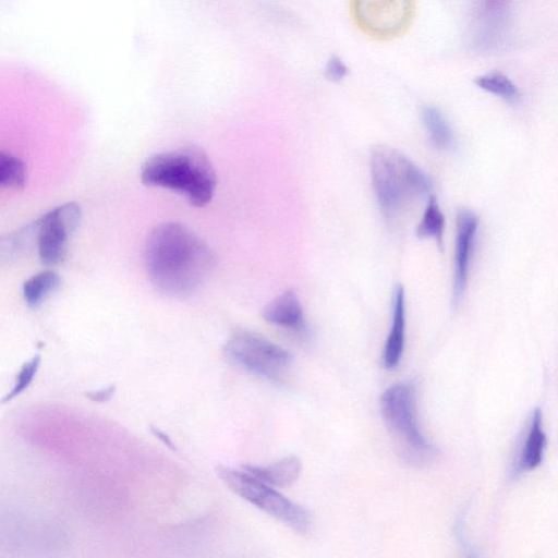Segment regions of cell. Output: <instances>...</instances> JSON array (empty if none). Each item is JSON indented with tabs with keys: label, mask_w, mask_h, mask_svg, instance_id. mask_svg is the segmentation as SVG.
Instances as JSON below:
<instances>
[{
	"label": "cell",
	"mask_w": 558,
	"mask_h": 558,
	"mask_svg": "<svg viewBox=\"0 0 558 558\" xmlns=\"http://www.w3.org/2000/svg\"><path fill=\"white\" fill-rule=\"evenodd\" d=\"M147 275L169 296H186L209 277L215 256L210 246L180 222H163L147 235L144 248Z\"/></svg>",
	"instance_id": "1"
},
{
	"label": "cell",
	"mask_w": 558,
	"mask_h": 558,
	"mask_svg": "<svg viewBox=\"0 0 558 558\" xmlns=\"http://www.w3.org/2000/svg\"><path fill=\"white\" fill-rule=\"evenodd\" d=\"M141 180L148 186L178 192L195 207L207 205L216 187V174L208 156L192 145L147 158L141 169Z\"/></svg>",
	"instance_id": "2"
},
{
	"label": "cell",
	"mask_w": 558,
	"mask_h": 558,
	"mask_svg": "<svg viewBox=\"0 0 558 558\" xmlns=\"http://www.w3.org/2000/svg\"><path fill=\"white\" fill-rule=\"evenodd\" d=\"M371 177L378 205L387 217L409 202L429 195L432 178L398 149L375 146L371 153Z\"/></svg>",
	"instance_id": "3"
},
{
	"label": "cell",
	"mask_w": 558,
	"mask_h": 558,
	"mask_svg": "<svg viewBox=\"0 0 558 558\" xmlns=\"http://www.w3.org/2000/svg\"><path fill=\"white\" fill-rule=\"evenodd\" d=\"M380 411L403 460L424 466L433 462L438 449L421 432L416 418V390L411 381L388 387L380 397Z\"/></svg>",
	"instance_id": "4"
},
{
	"label": "cell",
	"mask_w": 558,
	"mask_h": 558,
	"mask_svg": "<svg viewBox=\"0 0 558 558\" xmlns=\"http://www.w3.org/2000/svg\"><path fill=\"white\" fill-rule=\"evenodd\" d=\"M217 472L230 489L255 507L277 518L300 534L310 531V512L281 495L275 487L255 478L243 469L220 466Z\"/></svg>",
	"instance_id": "5"
},
{
	"label": "cell",
	"mask_w": 558,
	"mask_h": 558,
	"mask_svg": "<svg viewBox=\"0 0 558 558\" xmlns=\"http://www.w3.org/2000/svg\"><path fill=\"white\" fill-rule=\"evenodd\" d=\"M223 352L234 364L271 381H282L293 356L279 344L247 330H238L227 340Z\"/></svg>",
	"instance_id": "6"
},
{
	"label": "cell",
	"mask_w": 558,
	"mask_h": 558,
	"mask_svg": "<svg viewBox=\"0 0 558 558\" xmlns=\"http://www.w3.org/2000/svg\"><path fill=\"white\" fill-rule=\"evenodd\" d=\"M413 0H353L354 17L367 34L389 38L408 27Z\"/></svg>",
	"instance_id": "7"
},
{
	"label": "cell",
	"mask_w": 558,
	"mask_h": 558,
	"mask_svg": "<svg viewBox=\"0 0 558 558\" xmlns=\"http://www.w3.org/2000/svg\"><path fill=\"white\" fill-rule=\"evenodd\" d=\"M80 220L81 208L72 202L56 207L37 219V245L43 264L53 266L63 259L68 236L76 229Z\"/></svg>",
	"instance_id": "8"
},
{
	"label": "cell",
	"mask_w": 558,
	"mask_h": 558,
	"mask_svg": "<svg viewBox=\"0 0 558 558\" xmlns=\"http://www.w3.org/2000/svg\"><path fill=\"white\" fill-rule=\"evenodd\" d=\"M478 228L477 216L469 208L457 213V234L453 264V302L462 298L468 282L470 260Z\"/></svg>",
	"instance_id": "9"
},
{
	"label": "cell",
	"mask_w": 558,
	"mask_h": 558,
	"mask_svg": "<svg viewBox=\"0 0 558 558\" xmlns=\"http://www.w3.org/2000/svg\"><path fill=\"white\" fill-rule=\"evenodd\" d=\"M262 315L271 325L292 332H306L303 307L293 290H286L274 298L265 305Z\"/></svg>",
	"instance_id": "10"
},
{
	"label": "cell",
	"mask_w": 558,
	"mask_h": 558,
	"mask_svg": "<svg viewBox=\"0 0 558 558\" xmlns=\"http://www.w3.org/2000/svg\"><path fill=\"white\" fill-rule=\"evenodd\" d=\"M405 341V295L401 284H397L392 295V318L384 347L381 364L386 369H395L403 354Z\"/></svg>",
	"instance_id": "11"
},
{
	"label": "cell",
	"mask_w": 558,
	"mask_h": 558,
	"mask_svg": "<svg viewBox=\"0 0 558 558\" xmlns=\"http://www.w3.org/2000/svg\"><path fill=\"white\" fill-rule=\"evenodd\" d=\"M242 469L272 487H288L300 476L302 463L295 456L282 458L267 465H242Z\"/></svg>",
	"instance_id": "12"
},
{
	"label": "cell",
	"mask_w": 558,
	"mask_h": 558,
	"mask_svg": "<svg viewBox=\"0 0 558 558\" xmlns=\"http://www.w3.org/2000/svg\"><path fill=\"white\" fill-rule=\"evenodd\" d=\"M546 444L547 438L542 426V411L539 408H535L524 447L515 465V472L522 473L536 469L543 461Z\"/></svg>",
	"instance_id": "13"
},
{
	"label": "cell",
	"mask_w": 558,
	"mask_h": 558,
	"mask_svg": "<svg viewBox=\"0 0 558 558\" xmlns=\"http://www.w3.org/2000/svg\"><path fill=\"white\" fill-rule=\"evenodd\" d=\"M38 221L35 220L11 233L0 235V267L19 258L37 243Z\"/></svg>",
	"instance_id": "14"
},
{
	"label": "cell",
	"mask_w": 558,
	"mask_h": 558,
	"mask_svg": "<svg viewBox=\"0 0 558 558\" xmlns=\"http://www.w3.org/2000/svg\"><path fill=\"white\" fill-rule=\"evenodd\" d=\"M422 121L430 143L440 150L452 147L454 138L452 130L442 114L435 106L426 105L422 109Z\"/></svg>",
	"instance_id": "15"
},
{
	"label": "cell",
	"mask_w": 558,
	"mask_h": 558,
	"mask_svg": "<svg viewBox=\"0 0 558 558\" xmlns=\"http://www.w3.org/2000/svg\"><path fill=\"white\" fill-rule=\"evenodd\" d=\"M61 283L59 275L53 270L36 274L23 284V296L29 306L39 305Z\"/></svg>",
	"instance_id": "16"
},
{
	"label": "cell",
	"mask_w": 558,
	"mask_h": 558,
	"mask_svg": "<svg viewBox=\"0 0 558 558\" xmlns=\"http://www.w3.org/2000/svg\"><path fill=\"white\" fill-rule=\"evenodd\" d=\"M445 230V216L434 195H428L427 204L422 219L416 227L415 234L421 239H435L442 247V236Z\"/></svg>",
	"instance_id": "17"
},
{
	"label": "cell",
	"mask_w": 558,
	"mask_h": 558,
	"mask_svg": "<svg viewBox=\"0 0 558 558\" xmlns=\"http://www.w3.org/2000/svg\"><path fill=\"white\" fill-rule=\"evenodd\" d=\"M475 84L483 90L495 95L505 101L517 102L520 90L517 85L500 73H487L475 78Z\"/></svg>",
	"instance_id": "18"
},
{
	"label": "cell",
	"mask_w": 558,
	"mask_h": 558,
	"mask_svg": "<svg viewBox=\"0 0 558 558\" xmlns=\"http://www.w3.org/2000/svg\"><path fill=\"white\" fill-rule=\"evenodd\" d=\"M26 179L24 162L10 154L0 151V186L21 187Z\"/></svg>",
	"instance_id": "19"
},
{
	"label": "cell",
	"mask_w": 558,
	"mask_h": 558,
	"mask_svg": "<svg viewBox=\"0 0 558 558\" xmlns=\"http://www.w3.org/2000/svg\"><path fill=\"white\" fill-rule=\"evenodd\" d=\"M40 354L34 355L28 362L24 363L16 375L12 389L1 400L2 403L9 402L22 393L33 381L40 365Z\"/></svg>",
	"instance_id": "20"
},
{
	"label": "cell",
	"mask_w": 558,
	"mask_h": 558,
	"mask_svg": "<svg viewBox=\"0 0 558 558\" xmlns=\"http://www.w3.org/2000/svg\"><path fill=\"white\" fill-rule=\"evenodd\" d=\"M348 73V68L345 64L338 58L331 57L325 66V75L328 80L338 82L341 81Z\"/></svg>",
	"instance_id": "21"
},
{
	"label": "cell",
	"mask_w": 558,
	"mask_h": 558,
	"mask_svg": "<svg viewBox=\"0 0 558 558\" xmlns=\"http://www.w3.org/2000/svg\"><path fill=\"white\" fill-rule=\"evenodd\" d=\"M116 386H109L105 389L97 390V391H89L87 392V397L95 402H105L108 401L114 393Z\"/></svg>",
	"instance_id": "22"
},
{
	"label": "cell",
	"mask_w": 558,
	"mask_h": 558,
	"mask_svg": "<svg viewBox=\"0 0 558 558\" xmlns=\"http://www.w3.org/2000/svg\"><path fill=\"white\" fill-rule=\"evenodd\" d=\"M151 432L154 433V435L156 437H158L165 445H167L169 448L171 449H175L174 447V444L172 442V440L170 439V436H168L167 434H165L162 430L156 428V427H151Z\"/></svg>",
	"instance_id": "23"
}]
</instances>
